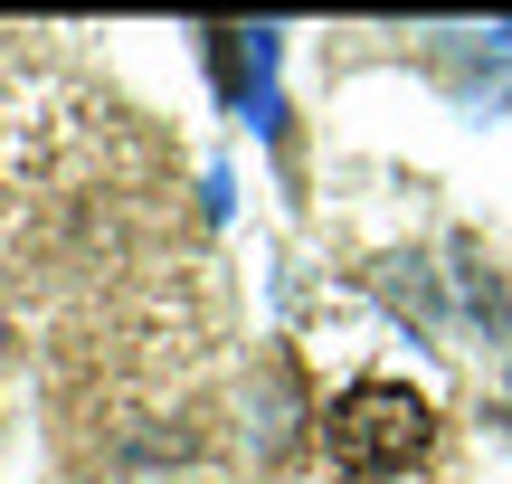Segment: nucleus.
I'll return each instance as SVG.
<instances>
[{"label": "nucleus", "mask_w": 512, "mask_h": 484, "mask_svg": "<svg viewBox=\"0 0 512 484\" xmlns=\"http://www.w3.org/2000/svg\"><path fill=\"white\" fill-rule=\"evenodd\" d=\"M323 437H332V456H342L351 475H408L427 456V437H437V409H427L408 380H361V390L332 399Z\"/></svg>", "instance_id": "nucleus-1"}]
</instances>
